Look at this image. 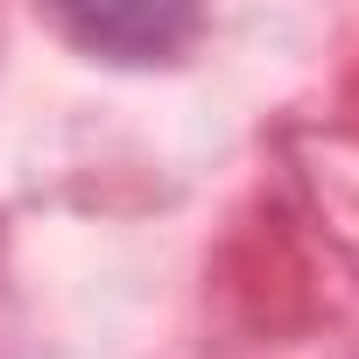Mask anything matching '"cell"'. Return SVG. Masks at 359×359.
<instances>
[{"mask_svg":"<svg viewBox=\"0 0 359 359\" xmlns=\"http://www.w3.org/2000/svg\"><path fill=\"white\" fill-rule=\"evenodd\" d=\"M71 36L120 50V57H162L176 36H191L198 15H176V8H113V15H64Z\"/></svg>","mask_w":359,"mask_h":359,"instance_id":"1","label":"cell"}]
</instances>
